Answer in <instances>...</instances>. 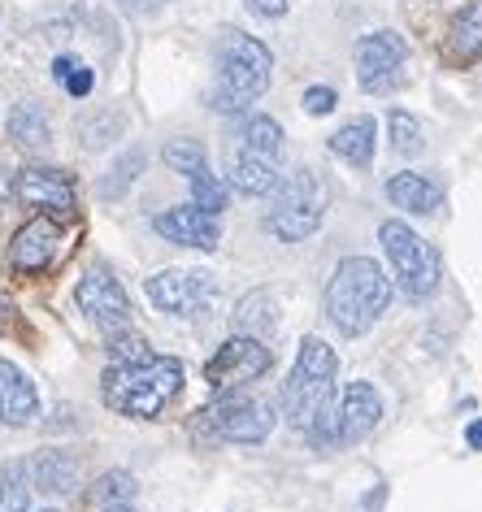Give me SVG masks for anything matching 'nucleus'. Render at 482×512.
<instances>
[{
	"label": "nucleus",
	"mask_w": 482,
	"mask_h": 512,
	"mask_svg": "<svg viewBox=\"0 0 482 512\" xmlns=\"http://www.w3.org/2000/svg\"><path fill=\"white\" fill-rule=\"evenodd\" d=\"M161 157H166L174 174H187V178L209 170V157H205V148H200V139H170V144L161 148Z\"/></svg>",
	"instance_id": "obj_25"
},
{
	"label": "nucleus",
	"mask_w": 482,
	"mask_h": 512,
	"mask_svg": "<svg viewBox=\"0 0 482 512\" xmlns=\"http://www.w3.org/2000/svg\"><path fill=\"white\" fill-rule=\"evenodd\" d=\"M335 421H339V443L370 439L374 426L383 421V395L370 382H348L344 395L335 400Z\"/></svg>",
	"instance_id": "obj_15"
},
{
	"label": "nucleus",
	"mask_w": 482,
	"mask_h": 512,
	"mask_svg": "<svg viewBox=\"0 0 482 512\" xmlns=\"http://www.w3.org/2000/svg\"><path fill=\"white\" fill-rule=\"evenodd\" d=\"M61 256V222L57 213H40L9 243V270L14 274H44Z\"/></svg>",
	"instance_id": "obj_12"
},
{
	"label": "nucleus",
	"mask_w": 482,
	"mask_h": 512,
	"mask_svg": "<svg viewBox=\"0 0 482 512\" xmlns=\"http://www.w3.org/2000/svg\"><path fill=\"white\" fill-rule=\"evenodd\" d=\"M387 300L391 278L383 274V265L370 256H344L331 274V287H326V317L335 322L339 335L357 339L383 317Z\"/></svg>",
	"instance_id": "obj_2"
},
{
	"label": "nucleus",
	"mask_w": 482,
	"mask_h": 512,
	"mask_svg": "<svg viewBox=\"0 0 482 512\" xmlns=\"http://www.w3.org/2000/svg\"><path fill=\"white\" fill-rule=\"evenodd\" d=\"M239 139H244L248 152L270 157V161H278V152H283V126H278L274 118H265V113H252V118L244 122V131H239Z\"/></svg>",
	"instance_id": "obj_23"
},
{
	"label": "nucleus",
	"mask_w": 482,
	"mask_h": 512,
	"mask_svg": "<svg viewBox=\"0 0 482 512\" xmlns=\"http://www.w3.org/2000/svg\"><path fill=\"white\" fill-rule=\"evenodd\" d=\"M378 243H383L387 261H391V274H396L400 291L409 300H426L435 296L439 278H443V261L430 243L417 235L409 222H383L378 226Z\"/></svg>",
	"instance_id": "obj_5"
},
{
	"label": "nucleus",
	"mask_w": 482,
	"mask_h": 512,
	"mask_svg": "<svg viewBox=\"0 0 482 512\" xmlns=\"http://www.w3.org/2000/svg\"><path fill=\"white\" fill-rule=\"evenodd\" d=\"M144 291L161 313L187 317V313L205 309L213 300V291H218V283H213V274H205V270H161V274L148 278Z\"/></svg>",
	"instance_id": "obj_10"
},
{
	"label": "nucleus",
	"mask_w": 482,
	"mask_h": 512,
	"mask_svg": "<svg viewBox=\"0 0 482 512\" xmlns=\"http://www.w3.org/2000/svg\"><path fill=\"white\" fill-rule=\"evenodd\" d=\"M387 200L396 204V209H404V213H435L443 191H439L435 178H426L417 170H404V174L387 178Z\"/></svg>",
	"instance_id": "obj_19"
},
{
	"label": "nucleus",
	"mask_w": 482,
	"mask_h": 512,
	"mask_svg": "<svg viewBox=\"0 0 482 512\" xmlns=\"http://www.w3.org/2000/svg\"><path fill=\"white\" fill-rule=\"evenodd\" d=\"M443 61L456 70H469L474 61H482V0H469V5L448 22V35H443Z\"/></svg>",
	"instance_id": "obj_16"
},
{
	"label": "nucleus",
	"mask_w": 482,
	"mask_h": 512,
	"mask_svg": "<svg viewBox=\"0 0 482 512\" xmlns=\"http://www.w3.org/2000/svg\"><path fill=\"white\" fill-rule=\"evenodd\" d=\"M331 152L348 161L352 170H370L374 165V118H352L331 135Z\"/></svg>",
	"instance_id": "obj_21"
},
{
	"label": "nucleus",
	"mask_w": 482,
	"mask_h": 512,
	"mask_svg": "<svg viewBox=\"0 0 482 512\" xmlns=\"http://www.w3.org/2000/svg\"><path fill=\"white\" fill-rule=\"evenodd\" d=\"M270 365H274V356H270V348H265L261 339L235 335V339H226L222 348L209 356L205 382L213 391H231V387H244V382L270 374Z\"/></svg>",
	"instance_id": "obj_7"
},
{
	"label": "nucleus",
	"mask_w": 482,
	"mask_h": 512,
	"mask_svg": "<svg viewBox=\"0 0 482 512\" xmlns=\"http://www.w3.org/2000/svg\"><path fill=\"white\" fill-rule=\"evenodd\" d=\"M53 79L66 87V92L74 96V100H83V96H92V87H96V74L83 66L79 57H57L53 61Z\"/></svg>",
	"instance_id": "obj_28"
},
{
	"label": "nucleus",
	"mask_w": 482,
	"mask_h": 512,
	"mask_svg": "<svg viewBox=\"0 0 482 512\" xmlns=\"http://www.w3.org/2000/svg\"><path fill=\"white\" fill-rule=\"evenodd\" d=\"M27 478L48 495H70L79 486V460L70 452H57V447H44V452H35L27 460Z\"/></svg>",
	"instance_id": "obj_18"
},
{
	"label": "nucleus",
	"mask_w": 482,
	"mask_h": 512,
	"mask_svg": "<svg viewBox=\"0 0 482 512\" xmlns=\"http://www.w3.org/2000/svg\"><path fill=\"white\" fill-rule=\"evenodd\" d=\"M287 5H291V0H248V9H252V14H261V18H283Z\"/></svg>",
	"instance_id": "obj_34"
},
{
	"label": "nucleus",
	"mask_w": 482,
	"mask_h": 512,
	"mask_svg": "<svg viewBox=\"0 0 482 512\" xmlns=\"http://www.w3.org/2000/svg\"><path fill=\"white\" fill-rule=\"evenodd\" d=\"M44 512H53V508H44Z\"/></svg>",
	"instance_id": "obj_40"
},
{
	"label": "nucleus",
	"mask_w": 482,
	"mask_h": 512,
	"mask_svg": "<svg viewBox=\"0 0 482 512\" xmlns=\"http://www.w3.org/2000/svg\"><path fill=\"white\" fill-rule=\"evenodd\" d=\"M235 330H239V335H252V339L270 335V330H274V300L265 296V291L248 296V300L235 309Z\"/></svg>",
	"instance_id": "obj_24"
},
{
	"label": "nucleus",
	"mask_w": 482,
	"mask_h": 512,
	"mask_svg": "<svg viewBox=\"0 0 482 512\" xmlns=\"http://www.w3.org/2000/svg\"><path fill=\"white\" fill-rule=\"evenodd\" d=\"M31 508V486H27V465L0 469V512H27Z\"/></svg>",
	"instance_id": "obj_26"
},
{
	"label": "nucleus",
	"mask_w": 482,
	"mask_h": 512,
	"mask_svg": "<svg viewBox=\"0 0 482 512\" xmlns=\"http://www.w3.org/2000/svg\"><path fill=\"white\" fill-rule=\"evenodd\" d=\"M92 499H96V508L131 504V499H135V478H131L126 469H109V473H100V482L92 486Z\"/></svg>",
	"instance_id": "obj_27"
},
{
	"label": "nucleus",
	"mask_w": 482,
	"mask_h": 512,
	"mask_svg": "<svg viewBox=\"0 0 482 512\" xmlns=\"http://www.w3.org/2000/svg\"><path fill=\"white\" fill-rule=\"evenodd\" d=\"M278 183V161L270 157H257V152L239 148L235 161H231V187L239 196H270Z\"/></svg>",
	"instance_id": "obj_20"
},
{
	"label": "nucleus",
	"mask_w": 482,
	"mask_h": 512,
	"mask_svg": "<svg viewBox=\"0 0 482 512\" xmlns=\"http://www.w3.org/2000/svg\"><path fill=\"white\" fill-rule=\"evenodd\" d=\"M335 374H339L335 348L322 343L317 335H309L300 343V356H296V365H291V374L283 382V408H287L291 426L304 430L317 408L335 400Z\"/></svg>",
	"instance_id": "obj_4"
},
{
	"label": "nucleus",
	"mask_w": 482,
	"mask_h": 512,
	"mask_svg": "<svg viewBox=\"0 0 482 512\" xmlns=\"http://www.w3.org/2000/svg\"><path fill=\"white\" fill-rule=\"evenodd\" d=\"M14 196L27 204V209H40V213H70L74 209L70 174L53 170V165H22L14 178Z\"/></svg>",
	"instance_id": "obj_14"
},
{
	"label": "nucleus",
	"mask_w": 482,
	"mask_h": 512,
	"mask_svg": "<svg viewBox=\"0 0 482 512\" xmlns=\"http://www.w3.org/2000/svg\"><path fill=\"white\" fill-rule=\"evenodd\" d=\"M152 230L161 239L179 243V248H200V252H213L222 243V217L196 209V204H179V209L157 213L152 217Z\"/></svg>",
	"instance_id": "obj_13"
},
{
	"label": "nucleus",
	"mask_w": 482,
	"mask_h": 512,
	"mask_svg": "<svg viewBox=\"0 0 482 512\" xmlns=\"http://www.w3.org/2000/svg\"><path fill=\"white\" fill-rule=\"evenodd\" d=\"M274 209H270V235L283 243L309 239L326 217V187L313 170H291L283 183H274Z\"/></svg>",
	"instance_id": "obj_6"
},
{
	"label": "nucleus",
	"mask_w": 482,
	"mask_h": 512,
	"mask_svg": "<svg viewBox=\"0 0 482 512\" xmlns=\"http://www.w3.org/2000/svg\"><path fill=\"white\" fill-rule=\"evenodd\" d=\"M9 313H14V309H9V304H0V330H9Z\"/></svg>",
	"instance_id": "obj_37"
},
{
	"label": "nucleus",
	"mask_w": 482,
	"mask_h": 512,
	"mask_svg": "<svg viewBox=\"0 0 482 512\" xmlns=\"http://www.w3.org/2000/svg\"><path fill=\"white\" fill-rule=\"evenodd\" d=\"M187 183H192V204H196V209L222 217V209H226V183H222L218 174H213V170H200V174L187 178Z\"/></svg>",
	"instance_id": "obj_30"
},
{
	"label": "nucleus",
	"mask_w": 482,
	"mask_h": 512,
	"mask_svg": "<svg viewBox=\"0 0 482 512\" xmlns=\"http://www.w3.org/2000/svg\"><path fill=\"white\" fill-rule=\"evenodd\" d=\"M404 61H409V44L396 31H374L357 44V83L365 92H387L400 79Z\"/></svg>",
	"instance_id": "obj_11"
},
{
	"label": "nucleus",
	"mask_w": 482,
	"mask_h": 512,
	"mask_svg": "<svg viewBox=\"0 0 482 512\" xmlns=\"http://www.w3.org/2000/svg\"><path fill=\"white\" fill-rule=\"evenodd\" d=\"M126 5H135V9H161L166 0H126Z\"/></svg>",
	"instance_id": "obj_36"
},
{
	"label": "nucleus",
	"mask_w": 482,
	"mask_h": 512,
	"mask_svg": "<svg viewBox=\"0 0 482 512\" xmlns=\"http://www.w3.org/2000/svg\"><path fill=\"white\" fill-rule=\"evenodd\" d=\"M0 204H5V183H0Z\"/></svg>",
	"instance_id": "obj_39"
},
{
	"label": "nucleus",
	"mask_w": 482,
	"mask_h": 512,
	"mask_svg": "<svg viewBox=\"0 0 482 512\" xmlns=\"http://www.w3.org/2000/svg\"><path fill=\"white\" fill-rule=\"evenodd\" d=\"M274 57L261 40H252L244 31H222L218 40V87H213V109L222 113H244L252 100L265 96L270 87Z\"/></svg>",
	"instance_id": "obj_3"
},
{
	"label": "nucleus",
	"mask_w": 482,
	"mask_h": 512,
	"mask_svg": "<svg viewBox=\"0 0 482 512\" xmlns=\"http://www.w3.org/2000/svg\"><path fill=\"white\" fill-rule=\"evenodd\" d=\"M465 443L474 447V452H482V417H478V421H469V430H465Z\"/></svg>",
	"instance_id": "obj_35"
},
{
	"label": "nucleus",
	"mask_w": 482,
	"mask_h": 512,
	"mask_svg": "<svg viewBox=\"0 0 482 512\" xmlns=\"http://www.w3.org/2000/svg\"><path fill=\"white\" fill-rule=\"evenodd\" d=\"M387 135H391V148H396L400 157H413V152L422 148V126H417V118L404 109L387 113Z\"/></svg>",
	"instance_id": "obj_29"
},
{
	"label": "nucleus",
	"mask_w": 482,
	"mask_h": 512,
	"mask_svg": "<svg viewBox=\"0 0 482 512\" xmlns=\"http://www.w3.org/2000/svg\"><path fill=\"white\" fill-rule=\"evenodd\" d=\"M109 352H113V361H144L148 352V343L135 335V330H118V335H109Z\"/></svg>",
	"instance_id": "obj_32"
},
{
	"label": "nucleus",
	"mask_w": 482,
	"mask_h": 512,
	"mask_svg": "<svg viewBox=\"0 0 482 512\" xmlns=\"http://www.w3.org/2000/svg\"><path fill=\"white\" fill-rule=\"evenodd\" d=\"M183 391V365L174 356H144V361H113L100 378V395L113 413L148 421Z\"/></svg>",
	"instance_id": "obj_1"
},
{
	"label": "nucleus",
	"mask_w": 482,
	"mask_h": 512,
	"mask_svg": "<svg viewBox=\"0 0 482 512\" xmlns=\"http://www.w3.org/2000/svg\"><path fill=\"white\" fill-rule=\"evenodd\" d=\"M205 426L226 443H265L274 430V408L252 395H226L205 413Z\"/></svg>",
	"instance_id": "obj_8"
},
{
	"label": "nucleus",
	"mask_w": 482,
	"mask_h": 512,
	"mask_svg": "<svg viewBox=\"0 0 482 512\" xmlns=\"http://www.w3.org/2000/svg\"><path fill=\"white\" fill-rule=\"evenodd\" d=\"M139 170H144V152H126V157L109 170V178H100V196H105V200H118L122 191L135 183Z\"/></svg>",
	"instance_id": "obj_31"
},
{
	"label": "nucleus",
	"mask_w": 482,
	"mask_h": 512,
	"mask_svg": "<svg viewBox=\"0 0 482 512\" xmlns=\"http://www.w3.org/2000/svg\"><path fill=\"white\" fill-rule=\"evenodd\" d=\"M40 413V391L14 361H0V421L5 426H31Z\"/></svg>",
	"instance_id": "obj_17"
},
{
	"label": "nucleus",
	"mask_w": 482,
	"mask_h": 512,
	"mask_svg": "<svg viewBox=\"0 0 482 512\" xmlns=\"http://www.w3.org/2000/svg\"><path fill=\"white\" fill-rule=\"evenodd\" d=\"M74 300H79V309L92 317V322L105 330V335L131 330V296H126L122 283L105 270V265H96V270H87L79 278V287H74Z\"/></svg>",
	"instance_id": "obj_9"
},
{
	"label": "nucleus",
	"mask_w": 482,
	"mask_h": 512,
	"mask_svg": "<svg viewBox=\"0 0 482 512\" xmlns=\"http://www.w3.org/2000/svg\"><path fill=\"white\" fill-rule=\"evenodd\" d=\"M335 105H339L335 87H309V92H304V113H309V118H322V113H331Z\"/></svg>",
	"instance_id": "obj_33"
},
{
	"label": "nucleus",
	"mask_w": 482,
	"mask_h": 512,
	"mask_svg": "<svg viewBox=\"0 0 482 512\" xmlns=\"http://www.w3.org/2000/svg\"><path fill=\"white\" fill-rule=\"evenodd\" d=\"M100 512H135L131 504H109V508H100Z\"/></svg>",
	"instance_id": "obj_38"
},
{
	"label": "nucleus",
	"mask_w": 482,
	"mask_h": 512,
	"mask_svg": "<svg viewBox=\"0 0 482 512\" xmlns=\"http://www.w3.org/2000/svg\"><path fill=\"white\" fill-rule=\"evenodd\" d=\"M5 131H9V139H14V144H22V148H44L48 139H53V126H48L44 109L31 105V100H22V105L9 109Z\"/></svg>",
	"instance_id": "obj_22"
}]
</instances>
